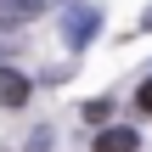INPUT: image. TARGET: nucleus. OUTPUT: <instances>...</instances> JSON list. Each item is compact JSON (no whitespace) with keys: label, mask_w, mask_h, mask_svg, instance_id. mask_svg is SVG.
I'll return each instance as SVG.
<instances>
[{"label":"nucleus","mask_w":152,"mask_h":152,"mask_svg":"<svg viewBox=\"0 0 152 152\" xmlns=\"http://www.w3.org/2000/svg\"><path fill=\"white\" fill-rule=\"evenodd\" d=\"M96 28H102V11H96V6H73V11L62 17V39H68L73 51H79V45H90V39H96Z\"/></svg>","instance_id":"1"},{"label":"nucleus","mask_w":152,"mask_h":152,"mask_svg":"<svg viewBox=\"0 0 152 152\" xmlns=\"http://www.w3.org/2000/svg\"><path fill=\"white\" fill-rule=\"evenodd\" d=\"M28 73H17V68H0V107H23L28 102Z\"/></svg>","instance_id":"2"},{"label":"nucleus","mask_w":152,"mask_h":152,"mask_svg":"<svg viewBox=\"0 0 152 152\" xmlns=\"http://www.w3.org/2000/svg\"><path fill=\"white\" fill-rule=\"evenodd\" d=\"M135 147H141V135H135L130 124H113V130L96 135V152H135Z\"/></svg>","instance_id":"3"},{"label":"nucleus","mask_w":152,"mask_h":152,"mask_svg":"<svg viewBox=\"0 0 152 152\" xmlns=\"http://www.w3.org/2000/svg\"><path fill=\"white\" fill-rule=\"evenodd\" d=\"M39 6H45V0H0V28H17V23H28Z\"/></svg>","instance_id":"4"},{"label":"nucleus","mask_w":152,"mask_h":152,"mask_svg":"<svg viewBox=\"0 0 152 152\" xmlns=\"http://www.w3.org/2000/svg\"><path fill=\"white\" fill-rule=\"evenodd\" d=\"M85 118H90V124H107V118H113V102H107V96H102V102H85Z\"/></svg>","instance_id":"5"},{"label":"nucleus","mask_w":152,"mask_h":152,"mask_svg":"<svg viewBox=\"0 0 152 152\" xmlns=\"http://www.w3.org/2000/svg\"><path fill=\"white\" fill-rule=\"evenodd\" d=\"M135 107H141V113H152V79L141 85V96H135Z\"/></svg>","instance_id":"6"},{"label":"nucleus","mask_w":152,"mask_h":152,"mask_svg":"<svg viewBox=\"0 0 152 152\" xmlns=\"http://www.w3.org/2000/svg\"><path fill=\"white\" fill-rule=\"evenodd\" d=\"M141 28H152V6H147V17H141Z\"/></svg>","instance_id":"7"},{"label":"nucleus","mask_w":152,"mask_h":152,"mask_svg":"<svg viewBox=\"0 0 152 152\" xmlns=\"http://www.w3.org/2000/svg\"><path fill=\"white\" fill-rule=\"evenodd\" d=\"M0 56H6V45H0Z\"/></svg>","instance_id":"8"}]
</instances>
